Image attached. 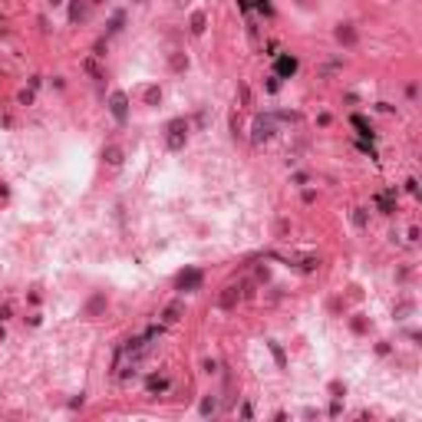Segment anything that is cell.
<instances>
[{
    "label": "cell",
    "instance_id": "cell-1",
    "mask_svg": "<svg viewBox=\"0 0 422 422\" xmlns=\"http://www.w3.org/2000/svg\"><path fill=\"white\" fill-rule=\"evenodd\" d=\"M201 287V270H185L178 274V291H198Z\"/></svg>",
    "mask_w": 422,
    "mask_h": 422
},
{
    "label": "cell",
    "instance_id": "cell-2",
    "mask_svg": "<svg viewBox=\"0 0 422 422\" xmlns=\"http://www.w3.org/2000/svg\"><path fill=\"white\" fill-rule=\"evenodd\" d=\"M168 132H172V135H168V149H181V142H185V122L175 119V122L168 125Z\"/></svg>",
    "mask_w": 422,
    "mask_h": 422
},
{
    "label": "cell",
    "instance_id": "cell-3",
    "mask_svg": "<svg viewBox=\"0 0 422 422\" xmlns=\"http://www.w3.org/2000/svg\"><path fill=\"white\" fill-rule=\"evenodd\" d=\"M274 135V119H257L254 122V138L261 142V138H270Z\"/></svg>",
    "mask_w": 422,
    "mask_h": 422
},
{
    "label": "cell",
    "instance_id": "cell-4",
    "mask_svg": "<svg viewBox=\"0 0 422 422\" xmlns=\"http://www.w3.org/2000/svg\"><path fill=\"white\" fill-rule=\"evenodd\" d=\"M297 73V60L294 56H280L277 60V76H294Z\"/></svg>",
    "mask_w": 422,
    "mask_h": 422
},
{
    "label": "cell",
    "instance_id": "cell-5",
    "mask_svg": "<svg viewBox=\"0 0 422 422\" xmlns=\"http://www.w3.org/2000/svg\"><path fill=\"white\" fill-rule=\"evenodd\" d=\"M109 103H112V116L122 122V119H125V96H122V92H112Z\"/></svg>",
    "mask_w": 422,
    "mask_h": 422
},
{
    "label": "cell",
    "instance_id": "cell-6",
    "mask_svg": "<svg viewBox=\"0 0 422 422\" xmlns=\"http://www.w3.org/2000/svg\"><path fill=\"white\" fill-rule=\"evenodd\" d=\"M238 300H241V291H238V287H228V291L221 294V307H224V310H231Z\"/></svg>",
    "mask_w": 422,
    "mask_h": 422
},
{
    "label": "cell",
    "instance_id": "cell-7",
    "mask_svg": "<svg viewBox=\"0 0 422 422\" xmlns=\"http://www.w3.org/2000/svg\"><path fill=\"white\" fill-rule=\"evenodd\" d=\"M376 201H380V208L386 211V215H389V211H396V195H393V192H383Z\"/></svg>",
    "mask_w": 422,
    "mask_h": 422
},
{
    "label": "cell",
    "instance_id": "cell-8",
    "mask_svg": "<svg viewBox=\"0 0 422 422\" xmlns=\"http://www.w3.org/2000/svg\"><path fill=\"white\" fill-rule=\"evenodd\" d=\"M178 317H181V304H172V307L165 310V320H168V323H175Z\"/></svg>",
    "mask_w": 422,
    "mask_h": 422
},
{
    "label": "cell",
    "instance_id": "cell-9",
    "mask_svg": "<svg viewBox=\"0 0 422 422\" xmlns=\"http://www.w3.org/2000/svg\"><path fill=\"white\" fill-rule=\"evenodd\" d=\"M337 36H340V40H346V43H353V40H356V33H353L350 27H340V30H337Z\"/></svg>",
    "mask_w": 422,
    "mask_h": 422
},
{
    "label": "cell",
    "instance_id": "cell-10",
    "mask_svg": "<svg viewBox=\"0 0 422 422\" xmlns=\"http://www.w3.org/2000/svg\"><path fill=\"white\" fill-rule=\"evenodd\" d=\"M165 386H168V383H165V380H159V376H152V380H149V389H152V393H162Z\"/></svg>",
    "mask_w": 422,
    "mask_h": 422
},
{
    "label": "cell",
    "instance_id": "cell-11",
    "mask_svg": "<svg viewBox=\"0 0 422 422\" xmlns=\"http://www.w3.org/2000/svg\"><path fill=\"white\" fill-rule=\"evenodd\" d=\"M192 30H195V33H201V30H205V14H195L192 17Z\"/></svg>",
    "mask_w": 422,
    "mask_h": 422
},
{
    "label": "cell",
    "instance_id": "cell-12",
    "mask_svg": "<svg viewBox=\"0 0 422 422\" xmlns=\"http://www.w3.org/2000/svg\"><path fill=\"white\" fill-rule=\"evenodd\" d=\"M106 159H109V165H119V162H122V152H119V149H109Z\"/></svg>",
    "mask_w": 422,
    "mask_h": 422
},
{
    "label": "cell",
    "instance_id": "cell-13",
    "mask_svg": "<svg viewBox=\"0 0 422 422\" xmlns=\"http://www.w3.org/2000/svg\"><path fill=\"white\" fill-rule=\"evenodd\" d=\"M353 125H356V129H360V132H363V135H369V125H366V119H360V116H353Z\"/></svg>",
    "mask_w": 422,
    "mask_h": 422
},
{
    "label": "cell",
    "instance_id": "cell-14",
    "mask_svg": "<svg viewBox=\"0 0 422 422\" xmlns=\"http://www.w3.org/2000/svg\"><path fill=\"white\" fill-rule=\"evenodd\" d=\"M201 412H205V415L215 412V399H205V402H201Z\"/></svg>",
    "mask_w": 422,
    "mask_h": 422
},
{
    "label": "cell",
    "instance_id": "cell-15",
    "mask_svg": "<svg viewBox=\"0 0 422 422\" xmlns=\"http://www.w3.org/2000/svg\"><path fill=\"white\" fill-rule=\"evenodd\" d=\"M146 103H159V89H146Z\"/></svg>",
    "mask_w": 422,
    "mask_h": 422
}]
</instances>
